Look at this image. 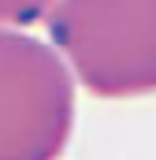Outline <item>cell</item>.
Returning <instances> with one entry per match:
<instances>
[{
    "instance_id": "2",
    "label": "cell",
    "mask_w": 156,
    "mask_h": 160,
    "mask_svg": "<svg viewBox=\"0 0 156 160\" xmlns=\"http://www.w3.org/2000/svg\"><path fill=\"white\" fill-rule=\"evenodd\" d=\"M75 130V78L48 41L0 30V160H60Z\"/></svg>"
},
{
    "instance_id": "3",
    "label": "cell",
    "mask_w": 156,
    "mask_h": 160,
    "mask_svg": "<svg viewBox=\"0 0 156 160\" xmlns=\"http://www.w3.org/2000/svg\"><path fill=\"white\" fill-rule=\"evenodd\" d=\"M56 0H0V30L30 26L37 19H48Z\"/></svg>"
},
{
    "instance_id": "1",
    "label": "cell",
    "mask_w": 156,
    "mask_h": 160,
    "mask_svg": "<svg viewBox=\"0 0 156 160\" xmlns=\"http://www.w3.org/2000/svg\"><path fill=\"white\" fill-rule=\"evenodd\" d=\"M45 26L93 97L156 93V0H56Z\"/></svg>"
}]
</instances>
